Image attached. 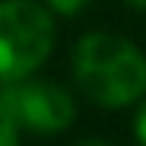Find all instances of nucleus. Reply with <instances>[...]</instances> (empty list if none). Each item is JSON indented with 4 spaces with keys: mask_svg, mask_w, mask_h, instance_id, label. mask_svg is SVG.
Instances as JSON below:
<instances>
[{
    "mask_svg": "<svg viewBox=\"0 0 146 146\" xmlns=\"http://www.w3.org/2000/svg\"><path fill=\"white\" fill-rule=\"evenodd\" d=\"M73 76L95 105L124 108L146 92V57L121 35L92 32L76 41Z\"/></svg>",
    "mask_w": 146,
    "mask_h": 146,
    "instance_id": "f257e3e1",
    "label": "nucleus"
},
{
    "mask_svg": "<svg viewBox=\"0 0 146 146\" xmlns=\"http://www.w3.org/2000/svg\"><path fill=\"white\" fill-rule=\"evenodd\" d=\"M54 48V19L35 0H0V80L35 73Z\"/></svg>",
    "mask_w": 146,
    "mask_h": 146,
    "instance_id": "f03ea898",
    "label": "nucleus"
},
{
    "mask_svg": "<svg viewBox=\"0 0 146 146\" xmlns=\"http://www.w3.org/2000/svg\"><path fill=\"white\" fill-rule=\"evenodd\" d=\"M0 117L13 121L22 130L35 133H57L67 130L76 117L70 92L48 83V80H3L0 83Z\"/></svg>",
    "mask_w": 146,
    "mask_h": 146,
    "instance_id": "7ed1b4c3",
    "label": "nucleus"
},
{
    "mask_svg": "<svg viewBox=\"0 0 146 146\" xmlns=\"http://www.w3.org/2000/svg\"><path fill=\"white\" fill-rule=\"evenodd\" d=\"M48 7H51L54 13H60V16H76L89 0H44Z\"/></svg>",
    "mask_w": 146,
    "mask_h": 146,
    "instance_id": "20e7f679",
    "label": "nucleus"
},
{
    "mask_svg": "<svg viewBox=\"0 0 146 146\" xmlns=\"http://www.w3.org/2000/svg\"><path fill=\"white\" fill-rule=\"evenodd\" d=\"M0 146H19V127L7 117H0Z\"/></svg>",
    "mask_w": 146,
    "mask_h": 146,
    "instance_id": "39448f33",
    "label": "nucleus"
},
{
    "mask_svg": "<svg viewBox=\"0 0 146 146\" xmlns=\"http://www.w3.org/2000/svg\"><path fill=\"white\" fill-rule=\"evenodd\" d=\"M133 133H137V140L146 146V105L137 111V117H133Z\"/></svg>",
    "mask_w": 146,
    "mask_h": 146,
    "instance_id": "423d86ee",
    "label": "nucleus"
},
{
    "mask_svg": "<svg viewBox=\"0 0 146 146\" xmlns=\"http://www.w3.org/2000/svg\"><path fill=\"white\" fill-rule=\"evenodd\" d=\"M127 3H130L133 10H146V0H127Z\"/></svg>",
    "mask_w": 146,
    "mask_h": 146,
    "instance_id": "0eeeda50",
    "label": "nucleus"
},
{
    "mask_svg": "<svg viewBox=\"0 0 146 146\" xmlns=\"http://www.w3.org/2000/svg\"><path fill=\"white\" fill-rule=\"evenodd\" d=\"M76 146H108V143H99V140H83V143H76Z\"/></svg>",
    "mask_w": 146,
    "mask_h": 146,
    "instance_id": "6e6552de",
    "label": "nucleus"
}]
</instances>
